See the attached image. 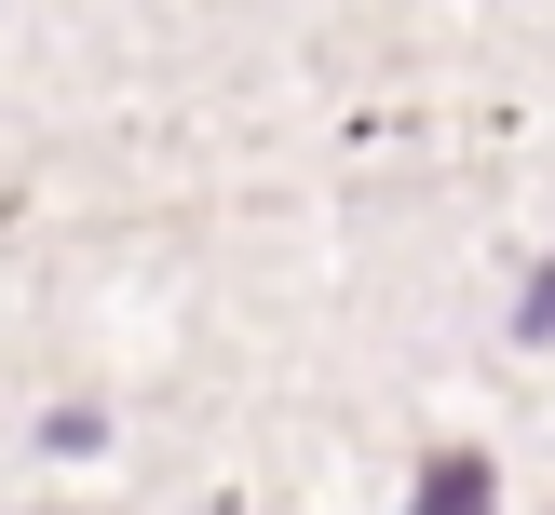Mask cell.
<instances>
[{
    "mask_svg": "<svg viewBox=\"0 0 555 515\" xmlns=\"http://www.w3.org/2000/svg\"><path fill=\"white\" fill-rule=\"evenodd\" d=\"M406 515H502L488 448H434V461H421V488H406Z\"/></svg>",
    "mask_w": 555,
    "mask_h": 515,
    "instance_id": "obj_1",
    "label": "cell"
},
{
    "mask_svg": "<svg viewBox=\"0 0 555 515\" xmlns=\"http://www.w3.org/2000/svg\"><path fill=\"white\" fill-rule=\"evenodd\" d=\"M41 448H54V461H95V448H108V421H95V407H54Z\"/></svg>",
    "mask_w": 555,
    "mask_h": 515,
    "instance_id": "obj_2",
    "label": "cell"
},
{
    "mask_svg": "<svg viewBox=\"0 0 555 515\" xmlns=\"http://www.w3.org/2000/svg\"><path fill=\"white\" fill-rule=\"evenodd\" d=\"M515 339H555V271H529V298H515Z\"/></svg>",
    "mask_w": 555,
    "mask_h": 515,
    "instance_id": "obj_3",
    "label": "cell"
}]
</instances>
